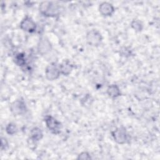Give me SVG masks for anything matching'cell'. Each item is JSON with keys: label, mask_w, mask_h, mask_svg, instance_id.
<instances>
[{"label": "cell", "mask_w": 160, "mask_h": 160, "mask_svg": "<svg viewBox=\"0 0 160 160\" xmlns=\"http://www.w3.org/2000/svg\"><path fill=\"white\" fill-rule=\"evenodd\" d=\"M87 42L93 46H98L100 44L102 40V37L100 32L96 29H92L89 31L86 34Z\"/></svg>", "instance_id": "cell-3"}, {"label": "cell", "mask_w": 160, "mask_h": 160, "mask_svg": "<svg viewBox=\"0 0 160 160\" xmlns=\"http://www.w3.org/2000/svg\"><path fill=\"white\" fill-rule=\"evenodd\" d=\"M61 74L59 68L56 63H51L49 64L45 70V76L48 80L54 81L59 78Z\"/></svg>", "instance_id": "cell-4"}, {"label": "cell", "mask_w": 160, "mask_h": 160, "mask_svg": "<svg viewBox=\"0 0 160 160\" xmlns=\"http://www.w3.org/2000/svg\"><path fill=\"white\" fill-rule=\"evenodd\" d=\"M30 137L29 138L32 139V140L38 142L41 140L43 137V133L41 129L38 127L33 128L30 132Z\"/></svg>", "instance_id": "cell-12"}, {"label": "cell", "mask_w": 160, "mask_h": 160, "mask_svg": "<svg viewBox=\"0 0 160 160\" xmlns=\"http://www.w3.org/2000/svg\"><path fill=\"white\" fill-rule=\"evenodd\" d=\"M51 44L48 39L45 38H41L39 39L38 45V51L39 54L42 55L47 54L51 50Z\"/></svg>", "instance_id": "cell-8"}, {"label": "cell", "mask_w": 160, "mask_h": 160, "mask_svg": "<svg viewBox=\"0 0 160 160\" xmlns=\"http://www.w3.org/2000/svg\"><path fill=\"white\" fill-rule=\"evenodd\" d=\"M111 134L114 140L118 144H123L126 143L128 140L126 130L123 126L118 128L116 130L112 131Z\"/></svg>", "instance_id": "cell-5"}, {"label": "cell", "mask_w": 160, "mask_h": 160, "mask_svg": "<svg viewBox=\"0 0 160 160\" xmlns=\"http://www.w3.org/2000/svg\"><path fill=\"white\" fill-rule=\"evenodd\" d=\"M20 28L24 31L32 33L36 29V24L31 18L26 16L20 22Z\"/></svg>", "instance_id": "cell-7"}, {"label": "cell", "mask_w": 160, "mask_h": 160, "mask_svg": "<svg viewBox=\"0 0 160 160\" xmlns=\"http://www.w3.org/2000/svg\"><path fill=\"white\" fill-rule=\"evenodd\" d=\"M8 142L6 138L2 137L1 139V149L2 151H6L8 148Z\"/></svg>", "instance_id": "cell-17"}, {"label": "cell", "mask_w": 160, "mask_h": 160, "mask_svg": "<svg viewBox=\"0 0 160 160\" xmlns=\"http://www.w3.org/2000/svg\"><path fill=\"white\" fill-rule=\"evenodd\" d=\"M107 94L111 98H116L121 96V92L118 85L111 84L107 89Z\"/></svg>", "instance_id": "cell-11"}, {"label": "cell", "mask_w": 160, "mask_h": 160, "mask_svg": "<svg viewBox=\"0 0 160 160\" xmlns=\"http://www.w3.org/2000/svg\"><path fill=\"white\" fill-rule=\"evenodd\" d=\"M44 121L48 129L54 134H58L62 128L61 123L54 117L48 115L44 118Z\"/></svg>", "instance_id": "cell-2"}, {"label": "cell", "mask_w": 160, "mask_h": 160, "mask_svg": "<svg viewBox=\"0 0 160 160\" xmlns=\"http://www.w3.org/2000/svg\"><path fill=\"white\" fill-rule=\"evenodd\" d=\"M99 11L104 16H110L114 12V8L108 2H103L99 4Z\"/></svg>", "instance_id": "cell-9"}, {"label": "cell", "mask_w": 160, "mask_h": 160, "mask_svg": "<svg viewBox=\"0 0 160 160\" xmlns=\"http://www.w3.org/2000/svg\"><path fill=\"white\" fill-rule=\"evenodd\" d=\"M131 28L136 32H141L143 29V24L138 19H134L131 23Z\"/></svg>", "instance_id": "cell-14"}, {"label": "cell", "mask_w": 160, "mask_h": 160, "mask_svg": "<svg viewBox=\"0 0 160 160\" xmlns=\"http://www.w3.org/2000/svg\"><path fill=\"white\" fill-rule=\"evenodd\" d=\"M39 12L47 17H54L59 13V8L58 5L50 1L42 2L39 7Z\"/></svg>", "instance_id": "cell-1"}, {"label": "cell", "mask_w": 160, "mask_h": 160, "mask_svg": "<svg viewBox=\"0 0 160 160\" xmlns=\"http://www.w3.org/2000/svg\"><path fill=\"white\" fill-rule=\"evenodd\" d=\"M59 70L61 74L64 76H68L72 71L73 66L69 60H64L59 66Z\"/></svg>", "instance_id": "cell-10"}, {"label": "cell", "mask_w": 160, "mask_h": 160, "mask_svg": "<svg viewBox=\"0 0 160 160\" xmlns=\"http://www.w3.org/2000/svg\"><path fill=\"white\" fill-rule=\"evenodd\" d=\"M18 131V128L14 123L10 122L6 126V132L9 135H14Z\"/></svg>", "instance_id": "cell-15"}, {"label": "cell", "mask_w": 160, "mask_h": 160, "mask_svg": "<svg viewBox=\"0 0 160 160\" xmlns=\"http://www.w3.org/2000/svg\"><path fill=\"white\" fill-rule=\"evenodd\" d=\"M14 62L19 66H24L26 63L25 56L22 53H18L17 54L14 58Z\"/></svg>", "instance_id": "cell-13"}, {"label": "cell", "mask_w": 160, "mask_h": 160, "mask_svg": "<svg viewBox=\"0 0 160 160\" xmlns=\"http://www.w3.org/2000/svg\"><path fill=\"white\" fill-rule=\"evenodd\" d=\"M78 159H82V160H86V159H91V157L90 154L86 152V151H83L81 152L77 158Z\"/></svg>", "instance_id": "cell-16"}, {"label": "cell", "mask_w": 160, "mask_h": 160, "mask_svg": "<svg viewBox=\"0 0 160 160\" xmlns=\"http://www.w3.org/2000/svg\"><path fill=\"white\" fill-rule=\"evenodd\" d=\"M10 109L11 112L15 115H22L27 111L26 103L24 100L21 99H19L14 101L11 104Z\"/></svg>", "instance_id": "cell-6"}]
</instances>
